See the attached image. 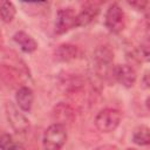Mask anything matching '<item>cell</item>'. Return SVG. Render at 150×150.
<instances>
[{"instance_id": "cell-18", "label": "cell", "mask_w": 150, "mask_h": 150, "mask_svg": "<svg viewBox=\"0 0 150 150\" xmlns=\"http://www.w3.org/2000/svg\"><path fill=\"white\" fill-rule=\"evenodd\" d=\"M142 84H143V87L150 89V70H146V71L143 74V77H142Z\"/></svg>"}, {"instance_id": "cell-14", "label": "cell", "mask_w": 150, "mask_h": 150, "mask_svg": "<svg viewBox=\"0 0 150 150\" xmlns=\"http://www.w3.org/2000/svg\"><path fill=\"white\" fill-rule=\"evenodd\" d=\"M54 114H55L56 118H59V122L57 123L63 124V125H64L63 122L70 121V118L73 117V110H71V108L69 105H67V104H63V103H61L57 107H55Z\"/></svg>"}, {"instance_id": "cell-16", "label": "cell", "mask_w": 150, "mask_h": 150, "mask_svg": "<svg viewBox=\"0 0 150 150\" xmlns=\"http://www.w3.org/2000/svg\"><path fill=\"white\" fill-rule=\"evenodd\" d=\"M1 150H26V148H25L21 143H18V142H14V141H13V142L9 143L8 145L1 148Z\"/></svg>"}, {"instance_id": "cell-15", "label": "cell", "mask_w": 150, "mask_h": 150, "mask_svg": "<svg viewBox=\"0 0 150 150\" xmlns=\"http://www.w3.org/2000/svg\"><path fill=\"white\" fill-rule=\"evenodd\" d=\"M134 57L142 62H149L150 61V40L142 42L135 50H134Z\"/></svg>"}, {"instance_id": "cell-9", "label": "cell", "mask_w": 150, "mask_h": 150, "mask_svg": "<svg viewBox=\"0 0 150 150\" xmlns=\"http://www.w3.org/2000/svg\"><path fill=\"white\" fill-rule=\"evenodd\" d=\"M100 13V7L96 4H87L80 13H77V21L76 26L77 27H83L89 25Z\"/></svg>"}, {"instance_id": "cell-3", "label": "cell", "mask_w": 150, "mask_h": 150, "mask_svg": "<svg viewBox=\"0 0 150 150\" xmlns=\"http://www.w3.org/2000/svg\"><path fill=\"white\" fill-rule=\"evenodd\" d=\"M122 120V114L117 109L105 108L102 109L95 117V127L101 132H111L114 131Z\"/></svg>"}, {"instance_id": "cell-12", "label": "cell", "mask_w": 150, "mask_h": 150, "mask_svg": "<svg viewBox=\"0 0 150 150\" xmlns=\"http://www.w3.org/2000/svg\"><path fill=\"white\" fill-rule=\"evenodd\" d=\"M132 142L137 145H149L150 144V129L145 125H138L134 129Z\"/></svg>"}, {"instance_id": "cell-1", "label": "cell", "mask_w": 150, "mask_h": 150, "mask_svg": "<svg viewBox=\"0 0 150 150\" xmlns=\"http://www.w3.org/2000/svg\"><path fill=\"white\" fill-rule=\"evenodd\" d=\"M67 129L66 125L60 123H53L49 125L42 137V146L43 150H61V148L67 142Z\"/></svg>"}, {"instance_id": "cell-17", "label": "cell", "mask_w": 150, "mask_h": 150, "mask_svg": "<svg viewBox=\"0 0 150 150\" xmlns=\"http://www.w3.org/2000/svg\"><path fill=\"white\" fill-rule=\"evenodd\" d=\"M129 5L135 7L137 11H145L149 5V1H132V2H129Z\"/></svg>"}, {"instance_id": "cell-6", "label": "cell", "mask_w": 150, "mask_h": 150, "mask_svg": "<svg viewBox=\"0 0 150 150\" xmlns=\"http://www.w3.org/2000/svg\"><path fill=\"white\" fill-rule=\"evenodd\" d=\"M77 14L71 7L59 9L55 16V33L64 34L70 29L77 27Z\"/></svg>"}, {"instance_id": "cell-10", "label": "cell", "mask_w": 150, "mask_h": 150, "mask_svg": "<svg viewBox=\"0 0 150 150\" xmlns=\"http://www.w3.org/2000/svg\"><path fill=\"white\" fill-rule=\"evenodd\" d=\"M13 41L20 47L23 53H33L38 48L36 41L26 32L19 30L13 35Z\"/></svg>"}, {"instance_id": "cell-23", "label": "cell", "mask_w": 150, "mask_h": 150, "mask_svg": "<svg viewBox=\"0 0 150 150\" xmlns=\"http://www.w3.org/2000/svg\"><path fill=\"white\" fill-rule=\"evenodd\" d=\"M149 145H150V144H149Z\"/></svg>"}, {"instance_id": "cell-7", "label": "cell", "mask_w": 150, "mask_h": 150, "mask_svg": "<svg viewBox=\"0 0 150 150\" xmlns=\"http://www.w3.org/2000/svg\"><path fill=\"white\" fill-rule=\"evenodd\" d=\"M111 76L115 79L116 82H118L120 84H122L125 88H131L137 80V74H136L135 69L129 64L114 66Z\"/></svg>"}, {"instance_id": "cell-22", "label": "cell", "mask_w": 150, "mask_h": 150, "mask_svg": "<svg viewBox=\"0 0 150 150\" xmlns=\"http://www.w3.org/2000/svg\"><path fill=\"white\" fill-rule=\"evenodd\" d=\"M127 150H135V149H127Z\"/></svg>"}, {"instance_id": "cell-8", "label": "cell", "mask_w": 150, "mask_h": 150, "mask_svg": "<svg viewBox=\"0 0 150 150\" xmlns=\"http://www.w3.org/2000/svg\"><path fill=\"white\" fill-rule=\"evenodd\" d=\"M15 101H16V104L18 107L22 110V111H30L32 107H33V102H34V94H33V90L27 87V86H23V87H20L18 90H16V94H15Z\"/></svg>"}, {"instance_id": "cell-11", "label": "cell", "mask_w": 150, "mask_h": 150, "mask_svg": "<svg viewBox=\"0 0 150 150\" xmlns=\"http://www.w3.org/2000/svg\"><path fill=\"white\" fill-rule=\"evenodd\" d=\"M55 59L61 62H69L79 56V48L70 43H62L55 49Z\"/></svg>"}, {"instance_id": "cell-4", "label": "cell", "mask_w": 150, "mask_h": 150, "mask_svg": "<svg viewBox=\"0 0 150 150\" xmlns=\"http://www.w3.org/2000/svg\"><path fill=\"white\" fill-rule=\"evenodd\" d=\"M5 112L9 125L16 134H27L29 131V121L19 110V108L13 102H6Z\"/></svg>"}, {"instance_id": "cell-19", "label": "cell", "mask_w": 150, "mask_h": 150, "mask_svg": "<svg viewBox=\"0 0 150 150\" xmlns=\"http://www.w3.org/2000/svg\"><path fill=\"white\" fill-rule=\"evenodd\" d=\"M95 150H118L115 145H109V144H105V145H101L98 148H96Z\"/></svg>"}, {"instance_id": "cell-5", "label": "cell", "mask_w": 150, "mask_h": 150, "mask_svg": "<svg viewBox=\"0 0 150 150\" xmlns=\"http://www.w3.org/2000/svg\"><path fill=\"white\" fill-rule=\"evenodd\" d=\"M104 25L109 32L117 34L121 33L125 27V14L117 4H111L104 16Z\"/></svg>"}, {"instance_id": "cell-2", "label": "cell", "mask_w": 150, "mask_h": 150, "mask_svg": "<svg viewBox=\"0 0 150 150\" xmlns=\"http://www.w3.org/2000/svg\"><path fill=\"white\" fill-rule=\"evenodd\" d=\"M114 53L108 46H100L96 48L94 53V69L95 73L105 79L109 75L111 76V71L114 68Z\"/></svg>"}, {"instance_id": "cell-13", "label": "cell", "mask_w": 150, "mask_h": 150, "mask_svg": "<svg viewBox=\"0 0 150 150\" xmlns=\"http://www.w3.org/2000/svg\"><path fill=\"white\" fill-rule=\"evenodd\" d=\"M16 9L15 6L13 5V2L7 1V0H2L0 2V14H1V20L5 23L11 22L14 16H15Z\"/></svg>"}, {"instance_id": "cell-21", "label": "cell", "mask_w": 150, "mask_h": 150, "mask_svg": "<svg viewBox=\"0 0 150 150\" xmlns=\"http://www.w3.org/2000/svg\"><path fill=\"white\" fill-rule=\"evenodd\" d=\"M145 105H146V108H148V110L150 111V96L146 98V101H145Z\"/></svg>"}, {"instance_id": "cell-20", "label": "cell", "mask_w": 150, "mask_h": 150, "mask_svg": "<svg viewBox=\"0 0 150 150\" xmlns=\"http://www.w3.org/2000/svg\"><path fill=\"white\" fill-rule=\"evenodd\" d=\"M145 13H146V18H148V20H150V2H149L148 7H146V9H145Z\"/></svg>"}]
</instances>
